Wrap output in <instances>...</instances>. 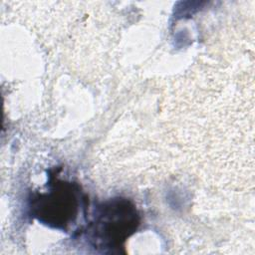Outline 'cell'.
<instances>
[{"mask_svg": "<svg viewBox=\"0 0 255 255\" xmlns=\"http://www.w3.org/2000/svg\"><path fill=\"white\" fill-rule=\"evenodd\" d=\"M139 222L134 204L127 198L117 197L96 207L87 233L95 248L113 252L135 232Z\"/></svg>", "mask_w": 255, "mask_h": 255, "instance_id": "obj_1", "label": "cell"}, {"mask_svg": "<svg viewBox=\"0 0 255 255\" xmlns=\"http://www.w3.org/2000/svg\"><path fill=\"white\" fill-rule=\"evenodd\" d=\"M84 201L76 183L56 178L49 183V190L32 196L30 209L38 221L66 231L75 224Z\"/></svg>", "mask_w": 255, "mask_h": 255, "instance_id": "obj_2", "label": "cell"}]
</instances>
